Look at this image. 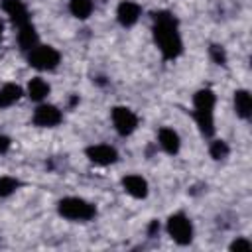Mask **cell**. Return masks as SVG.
Listing matches in <instances>:
<instances>
[{
	"mask_svg": "<svg viewBox=\"0 0 252 252\" xmlns=\"http://www.w3.org/2000/svg\"><path fill=\"white\" fill-rule=\"evenodd\" d=\"M154 39L165 59H177L183 51L181 33L177 28V20L169 12L154 14Z\"/></svg>",
	"mask_w": 252,
	"mask_h": 252,
	"instance_id": "obj_1",
	"label": "cell"
},
{
	"mask_svg": "<svg viewBox=\"0 0 252 252\" xmlns=\"http://www.w3.org/2000/svg\"><path fill=\"white\" fill-rule=\"evenodd\" d=\"M215 102L217 96L211 89H201L193 94V106H195V122L205 138H211L215 134Z\"/></svg>",
	"mask_w": 252,
	"mask_h": 252,
	"instance_id": "obj_2",
	"label": "cell"
},
{
	"mask_svg": "<svg viewBox=\"0 0 252 252\" xmlns=\"http://www.w3.org/2000/svg\"><path fill=\"white\" fill-rule=\"evenodd\" d=\"M57 211L63 219L69 220H91L96 215L94 205H91L89 201L81 199V197H65L57 203Z\"/></svg>",
	"mask_w": 252,
	"mask_h": 252,
	"instance_id": "obj_3",
	"label": "cell"
},
{
	"mask_svg": "<svg viewBox=\"0 0 252 252\" xmlns=\"http://www.w3.org/2000/svg\"><path fill=\"white\" fill-rule=\"evenodd\" d=\"M61 61V55L51 45H35L28 51V63L39 71H53Z\"/></svg>",
	"mask_w": 252,
	"mask_h": 252,
	"instance_id": "obj_4",
	"label": "cell"
},
{
	"mask_svg": "<svg viewBox=\"0 0 252 252\" xmlns=\"http://www.w3.org/2000/svg\"><path fill=\"white\" fill-rule=\"evenodd\" d=\"M165 228H167V234H169L177 244H181V246H185V244H189V242L193 240V222H191V219H189L187 215H183V213H173V215L167 219Z\"/></svg>",
	"mask_w": 252,
	"mask_h": 252,
	"instance_id": "obj_5",
	"label": "cell"
},
{
	"mask_svg": "<svg viewBox=\"0 0 252 252\" xmlns=\"http://www.w3.org/2000/svg\"><path fill=\"white\" fill-rule=\"evenodd\" d=\"M110 116H112V124H114V130L120 134V136H130L136 128H138V116L134 110H130L128 106H114L110 110Z\"/></svg>",
	"mask_w": 252,
	"mask_h": 252,
	"instance_id": "obj_6",
	"label": "cell"
},
{
	"mask_svg": "<svg viewBox=\"0 0 252 252\" xmlns=\"http://www.w3.org/2000/svg\"><path fill=\"white\" fill-rule=\"evenodd\" d=\"M61 118H63L61 110L53 104H39L33 110V124L41 128H53L61 122Z\"/></svg>",
	"mask_w": 252,
	"mask_h": 252,
	"instance_id": "obj_7",
	"label": "cell"
},
{
	"mask_svg": "<svg viewBox=\"0 0 252 252\" xmlns=\"http://www.w3.org/2000/svg\"><path fill=\"white\" fill-rule=\"evenodd\" d=\"M87 158L94 165H110L118 159V152H116V148H112L108 144H94V146L87 148Z\"/></svg>",
	"mask_w": 252,
	"mask_h": 252,
	"instance_id": "obj_8",
	"label": "cell"
},
{
	"mask_svg": "<svg viewBox=\"0 0 252 252\" xmlns=\"http://www.w3.org/2000/svg\"><path fill=\"white\" fill-rule=\"evenodd\" d=\"M2 10L8 14V18L12 20V24L16 28H22L26 24H30V12L28 6L22 0H2Z\"/></svg>",
	"mask_w": 252,
	"mask_h": 252,
	"instance_id": "obj_9",
	"label": "cell"
},
{
	"mask_svg": "<svg viewBox=\"0 0 252 252\" xmlns=\"http://www.w3.org/2000/svg\"><path fill=\"white\" fill-rule=\"evenodd\" d=\"M140 16H142V8H140V4H136L132 0H122L116 8V20L124 28L134 26L140 20Z\"/></svg>",
	"mask_w": 252,
	"mask_h": 252,
	"instance_id": "obj_10",
	"label": "cell"
},
{
	"mask_svg": "<svg viewBox=\"0 0 252 252\" xmlns=\"http://www.w3.org/2000/svg\"><path fill=\"white\" fill-rule=\"evenodd\" d=\"M122 187L128 195H132L134 199H144L148 195V181L142 177V175H136V173H130V175H124L122 177Z\"/></svg>",
	"mask_w": 252,
	"mask_h": 252,
	"instance_id": "obj_11",
	"label": "cell"
},
{
	"mask_svg": "<svg viewBox=\"0 0 252 252\" xmlns=\"http://www.w3.org/2000/svg\"><path fill=\"white\" fill-rule=\"evenodd\" d=\"M158 144H159L161 150H163L165 154H169V156H175V154L179 152V148H181L179 134H177L173 128H167V126L159 128V132H158Z\"/></svg>",
	"mask_w": 252,
	"mask_h": 252,
	"instance_id": "obj_12",
	"label": "cell"
},
{
	"mask_svg": "<svg viewBox=\"0 0 252 252\" xmlns=\"http://www.w3.org/2000/svg\"><path fill=\"white\" fill-rule=\"evenodd\" d=\"M26 93H28V96H30L32 100L41 102V100L47 98V94H49V83H47L45 79H41V77H33V79H30Z\"/></svg>",
	"mask_w": 252,
	"mask_h": 252,
	"instance_id": "obj_13",
	"label": "cell"
},
{
	"mask_svg": "<svg viewBox=\"0 0 252 252\" xmlns=\"http://www.w3.org/2000/svg\"><path fill=\"white\" fill-rule=\"evenodd\" d=\"M18 43H20V47L24 51H30L32 47L37 45V32H35L32 22L22 26V28H18Z\"/></svg>",
	"mask_w": 252,
	"mask_h": 252,
	"instance_id": "obj_14",
	"label": "cell"
},
{
	"mask_svg": "<svg viewBox=\"0 0 252 252\" xmlns=\"http://www.w3.org/2000/svg\"><path fill=\"white\" fill-rule=\"evenodd\" d=\"M234 110L240 118H250L252 114V96L248 91L240 89L234 93Z\"/></svg>",
	"mask_w": 252,
	"mask_h": 252,
	"instance_id": "obj_15",
	"label": "cell"
},
{
	"mask_svg": "<svg viewBox=\"0 0 252 252\" xmlns=\"http://www.w3.org/2000/svg\"><path fill=\"white\" fill-rule=\"evenodd\" d=\"M22 87L20 85H14V83H8L0 89V108H8L12 104H16L20 98H22Z\"/></svg>",
	"mask_w": 252,
	"mask_h": 252,
	"instance_id": "obj_16",
	"label": "cell"
},
{
	"mask_svg": "<svg viewBox=\"0 0 252 252\" xmlns=\"http://www.w3.org/2000/svg\"><path fill=\"white\" fill-rule=\"evenodd\" d=\"M93 0H71L69 2V10L75 18L79 20H87L93 14Z\"/></svg>",
	"mask_w": 252,
	"mask_h": 252,
	"instance_id": "obj_17",
	"label": "cell"
},
{
	"mask_svg": "<svg viewBox=\"0 0 252 252\" xmlns=\"http://www.w3.org/2000/svg\"><path fill=\"white\" fill-rule=\"evenodd\" d=\"M18 187H20V181L16 177H10V175L0 177V197H10Z\"/></svg>",
	"mask_w": 252,
	"mask_h": 252,
	"instance_id": "obj_18",
	"label": "cell"
},
{
	"mask_svg": "<svg viewBox=\"0 0 252 252\" xmlns=\"http://www.w3.org/2000/svg\"><path fill=\"white\" fill-rule=\"evenodd\" d=\"M209 154H211V158H215V159L226 158V156H228V146H226V142H222V140H213V142H211V148H209Z\"/></svg>",
	"mask_w": 252,
	"mask_h": 252,
	"instance_id": "obj_19",
	"label": "cell"
},
{
	"mask_svg": "<svg viewBox=\"0 0 252 252\" xmlns=\"http://www.w3.org/2000/svg\"><path fill=\"white\" fill-rule=\"evenodd\" d=\"M250 248H252V242L246 240V238H242V236H238V238L232 240V244H230V250H234V252H248Z\"/></svg>",
	"mask_w": 252,
	"mask_h": 252,
	"instance_id": "obj_20",
	"label": "cell"
},
{
	"mask_svg": "<svg viewBox=\"0 0 252 252\" xmlns=\"http://www.w3.org/2000/svg\"><path fill=\"white\" fill-rule=\"evenodd\" d=\"M211 57L215 59L217 65H224L226 63V53L220 45H211Z\"/></svg>",
	"mask_w": 252,
	"mask_h": 252,
	"instance_id": "obj_21",
	"label": "cell"
},
{
	"mask_svg": "<svg viewBox=\"0 0 252 252\" xmlns=\"http://www.w3.org/2000/svg\"><path fill=\"white\" fill-rule=\"evenodd\" d=\"M8 148H10V138L0 134V154H6V152H8Z\"/></svg>",
	"mask_w": 252,
	"mask_h": 252,
	"instance_id": "obj_22",
	"label": "cell"
},
{
	"mask_svg": "<svg viewBox=\"0 0 252 252\" xmlns=\"http://www.w3.org/2000/svg\"><path fill=\"white\" fill-rule=\"evenodd\" d=\"M2 32H4V26H2V22H0V37H2Z\"/></svg>",
	"mask_w": 252,
	"mask_h": 252,
	"instance_id": "obj_23",
	"label": "cell"
}]
</instances>
